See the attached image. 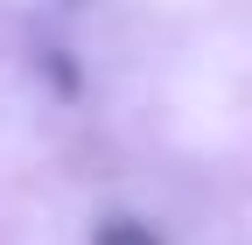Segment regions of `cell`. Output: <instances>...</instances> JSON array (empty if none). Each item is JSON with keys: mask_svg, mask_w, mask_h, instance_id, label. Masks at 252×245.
Instances as JSON below:
<instances>
[{"mask_svg": "<svg viewBox=\"0 0 252 245\" xmlns=\"http://www.w3.org/2000/svg\"><path fill=\"white\" fill-rule=\"evenodd\" d=\"M91 245H161V231L140 224V217H105L98 231H91Z\"/></svg>", "mask_w": 252, "mask_h": 245, "instance_id": "1", "label": "cell"}]
</instances>
